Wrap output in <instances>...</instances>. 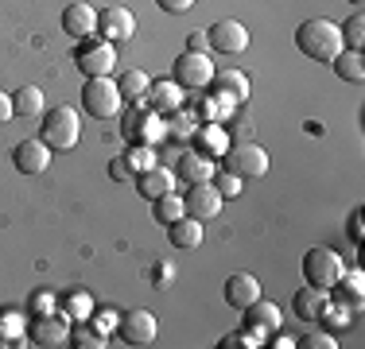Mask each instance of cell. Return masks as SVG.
<instances>
[{
  "label": "cell",
  "mask_w": 365,
  "mask_h": 349,
  "mask_svg": "<svg viewBox=\"0 0 365 349\" xmlns=\"http://www.w3.org/2000/svg\"><path fill=\"white\" fill-rule=\"evenodd\" d=\"M136 190H140V198H160V194H168V190H175V171H168V167H148V171H136Z\"/></svg>",
  "instance_id": "cell-17"
},
{
  "label": "cell",
  "mask_w": 365,
  "mask_h": 349,
  "mask_svg": "<svg viewBox=\"0 0 365 349\" xmlns=\"http://www.w3.org/2000/svg\"><path fill=\"white\" fill-rule=\"evenodd\" d=\"M155 4H160L163 12L179 16V12H187V8H195V0H155Z\"/></svg>",
  "instance_id": "cell-41"
},
{
  "label": "cell",
  "mask_w": 365,
  "mask_h": 349,
  "mask_svg": "<svg viewBox=\"0 0 365 349\" xmlns=\"http://www.w3.org/2000/svg\"><path fill=\"white\" fill-rule=\"evenodd\" d=\"M128 163H133V171H148V167H155V152H152V144H136L133 152L125 155Z\"/></svg>",
  "instance_id": "cell-37"
},
{
  "label": "cell",
  "mask_w": 365,
  "mask_h": 349,
  "mask_svg": "<svg viewBox=\"0 0 365 349\" xmlns=\"http://www.w3.org/2000/svg\"><path fill=\"white\" fill-rule=\"evenodd\" d=\"M295 47L299 55H307L311 63H334V55L342 51V31L334 20H303L295 28Z\"/></svg>",
  "instance_id": "cell-1"
},
{
  "label": "cell",
  "mask_w": 365,
  "mask_h": 349,
  "mask_svg": "<svg viewBox=\"0 0 365 349\" xmlns=\"http://www.w3.org/2000/svg\"><path fill=\"white\" fill-rule=\"evenodd\" d=\"M98 35L106 43H128L136 35V16L128 8L113 4V8H101L98 12Z\"/></svg>",
  "instance_id": "cell-12"
},
{
  "label": "cell",
  "mask_w": 365,
  "mask_h": 349,
  "mask_svg": "<svg viewBox=\"0 0 365 349\" xmlns=\"http://www.w3.org/2000/svg\"><path fill=\"white\" fill-rule=\"evenodd\" d=\"M222 295H225V303H230L233 311H245L260 299V279L253 272H233L230 279H225Z\"/></svg>",
  "instance_id": "cell-15"
},
{
  "label": "cell",
  "mask_w": 365,
  "mask_h": 349,
  "mask_svg": "<svg viewBox=\"0 0 365 349\" xmlns=\"http://www.w3.org/2000/svg\"><path fill=\"white\" fill-rule=\"evenodd\" d=\"M63 31L71 35V39H90V35H98V12H93V4H86V0H71V4L63 8Z\"/></svg>",
  "instance_id": "cell-14"
},
{
  "label": "cell",
  "mask_w": 365,
  "mask_h": 349,
  "mask_svg": "<svg viewBox=\"0 0 365 349\" xmlns=\"http://www.w3.org/2000/svg\"><path fill=\"white\" fill-rule=\"evenodd\" d=\"M214 187H218V194L222 198H237L241 194V182H245V179H237V174H233V171H214Z\"/></svg>",
  "instance_id": "cell-34"
},
{
  "label": "cell",
  "mask_w": 365,
  "mask_h": 349,
  "mask_svg": "<svg viewBox=\"0 0 365 349\" xmlns=\"http://www.w3.org/2000/svg\"><path fill=\"white\" fill-rule=\"evenodd\" d=\"M28 338L31 345H43V349H58L63 342H71V318L66 314H36L28 326Z\"/></svg>",
  "instance_id": "cell-9"
},
{
  "label": "cell",
  "mask_w": 365,
  "mask_h": 349,
  "mask_svg": "<svg viewBox=\"0 0 365 349\" xmlns=\"http://www.w3.org/2000/svg\"><path fill=\"white\" fill-rule=\"evenodd\" d=\"M338 31H342V47L346 51H361V43H365V16L354 12L346 24H338Z\"/></svg>",
  "instance_id": "cell-30"
},
{
  "label": "cell",
  "mask_w": 365,
  "mask_h": 349,
  "mask_svg": "<svg viewBox=\"0 0 365 349\" xmlns=\"http://www.w3.org/2000/svg\"><path fill=\"white\" fill-rule=\"evenodd\" d=\"M182 93H187V90H182L179 82H171V78H168V82L148 85V101H152L155 113H175V109H182V101H187Z\"/></svg>",
  "instance_id": "cell-21"
},
{
  "label": "cell",
  "mask_w": 365,
  "mask_h": 349,
  "mask_svg": "<svg viewBox=\"0 0 365 349\" xmlns=\"http://www.w3.org/2000/svg\"><path fill=\"white\" fill-rule=\"evenodd\" d=\"M12 117H16V109H12V93L0 90V125H8Z\"/></svg>",
  "instance_id": "cell-42"
},
{
  "label": "cell",
  "mask_w": 365,
  "mask_h": 349,
  "mask_svg": "<svg viewBox=\"0 0 365 349\" xmlns=\"http://www.w3.org/2000/svg\"><path fill=\"white\" fill-rule=\"evenodd\" d=\"M168 241H171V249H202V241H206V229H202V222H195V217H187L182 214L179 222H171L168 225Z\"/></svg>",
  "instance_id": "cell-18"
},
{
  "label": "cell",
  "mask_w": 365,
  "mask_h": 349,
  "mask_svg": "<svg viewBox=\"0 0 365 349\" xmlns=\"http://www.w3.org/2000/svg\"><path fill=\"white\" fill-rule=\"evenodd\" d=\"M63 314L66 318H74V322H86V318H93V303H90V295H82V291H74V295H66V303H63Z\"/></svg>",
  "instance_id": "cell-32"
},
{
  "label": "cell",
  "mask_w": 365,
  "mask_h": 349,
  "mask_svg": "<svg viewBox=\"0 0 365 349\" xmlns=\"http://www.w3.org/2000/svg\"><path fill=\"white\" fill-rule=\"evenodd\" d=\"M214 58L206 51H182V55L171 63V82H179L182 90L198 93V90H210L214 82Z\"/></svg>",
  "instance_id": "cell-4"
},
{
  "label": "cell",
  "mask_w": 365,
  "mask_h": 349,
  "mask_svg": "<svg viewBox=\"0 0 365 349\" xmlns=\"http://www.w3.org/2000/svg\"><path fill=\"white\" fill-rule=\"evenodd\" d=\"M361 217H365V209H354V214H350V225H346V229H350V237L358 241V244H361V229H365Z\"/></svg>",
  "instance_id": "cell-43"
},
{
  "label": "cell",
  "mask_w": 365,
  "mask_h": 349,
  "mask_svg": "<svg viewBox=\"0 0 365 349\" xmlns=\"http://www.w3.org/2000/svg\"><path fill=\"white\" fill-rule=\"evenodd\" d=\"M148 85H152V78L144 74V70H125V74L117 78V90H120V98L125 101H144L148 98Z\"/></svg>",
  "instance_id": "cell-27"
},
{
  "label": "cell",
  "mask_w": 365,
  "mask_h": 349,
  "mask_svg": "<svg viewBox=\"0 0 365 349\" xmlns=\"http://www.w3.org/2000/svg\"><path fill=\"white\" fill-rule=\"evenodd\" d=\"M319 322L330 330V334H338V330H346L350 326V314H346V307H334V303H327L323 314H319Z\"/></svg>",
  "instance_id": "cell-33"
},
{
  "label": "cell",
  "mask_w": 365,
  "mask_h": 349,
  "mask_svg": "<svg viewBox=\"0 0 365 349\" xmlns=\"http://www.w3.org/2000/svg\"><path fill=\"white\" fill-rule=\"evenodd\" d=\"M133 174H136V171H133V163H128V160H125V155H117V160H113V163H109V179H117V182H125V179H133Z\"/></svg>",
  "instance_id": "cell-39"
},
{
  "label": "cell",
  "mask_w": 365,
  "mask_h": 349,
  "mask_svg": "<svg viewBox=\"0 0 365 349\" xmlns=\"http://www.w3.org/2000/svg\"><path fill=\"white\" fill-rule=\"evenodd\" d=\"M82 136V125H78V113L71 105H58V109L43 113V125H39V140L51 147V152H71Z\"/></svg>",
  "instance_id": "cell-2"
},
{
  "label": "cell",
  "mask_w": 365,
  "mask_h": 349,
  "mask_svg": "<svg viewBox=\"0 0 365 349\" xmlns=\"http://www.w3.org/2000/svg\"><path fill=\"white\" fill-rule=\"evenodd\" d=\"M206 47H210V43H206V35H202V31H198L195 39H190V47H187V51H206Z\"/></svg>",
  "instance_id": "cell-44"
},
{
  "label": "cell",
  "mask_w": 365,
  "mask_h": 349,
  "mask_svg": "<svg viewBox=\"0 0 365 349\" xmlns=\"http://www.w3.org/2000/svg\"><path fill=\"white\" fill-rule=\"evenodd\" d=\"M190 140H195V152L206 155V160L225 155V147H230V140H225V132L214 125V120H210V125H202V128H195V136H190Z\"/></svg>",
  "instance_id": "cell-22"
},
{
  "label": "cell",
  "mask_w": 365,
  "mask_h": 349,
  "mask_svg": "<svg viewBox=\"0 0 365 349\" xmlns=\"http://www.w3.org/2000/svg\"><path fill=\"white\" fill-rule=\"evenodd\" d=\"M117 334L125 338V345H152L155 342V334H160V322H155V314L152 311H128V314H120V322H117Z\"/></svg>",
  "instance_id": "cell-10"
},
{
  "label": "cell",
  "mask_w": 365,
  "mask_h": 349,
  "mask_svg": "<svg viewBox=\"0 0 365 349\" xmlns=\"http://www.w3.org/2000/svg\"><path fill=\"white\" fill-rule=\"evenodd\" d=\"M350 4H361V0H350Z\"/></svg>",
  "instance_id": "cell-45"
},
{
  "label": "cell",
  "mask_w": 365,
  "mask_h": 349,
  "mask_svg": "<svg viewBox=\"0 0 365 349\" xmlns=\"http://www.w3.org/2000/svg\"><path fill=\"white\" fill-rule=\"evenodd\" d=\"M195 128H198V120L190 117V113L175 109V113H168V128H163V132H168L171 140H190V136H195Z\"/></svg>",
  "instance_id": "cell-31"
},
{
  "label": "cell",
  "mask_w": 365,
  "mask_h": 349,
  "mask_svg": "<svg viewBox=\"0 0 365 349\" xmlns=\"http://www.w3.org/2000/svg\"><path fill=\"white\" fill-rule=\"evenodd\" d=\"M241 314H245V330H257L260 338L284 330V326H280V307H276V303H268V299H257L253 307H245Z\"/></svg>",
  "instance_id": "cell-16"
},
{
  "label": "cell",
  "mask_w": 365,
  "mask_h": 349,
  "mask_svg": "<svg viewBox=\"0 0 365 349\" xmlns=\"http://www.w3.org/2000/svg\"><path fill=\"white\" fill-rule=\"evenodd\" d=\"M12 109L16 117H39L43 113V90L39 85H24V90L12 93Z\"/></svg>",
  "instance_id": "cell-29"
},
{
  "label": "cell",
  "mask_w": 365,
  "mask_h": 349,
  "mask_svg": "<svg viewBox=\"0 0 365 349\" xmlns=\"http://www.w3.org/2000/svg\"><path fill=\"white\" fill-rule=\"evenodd\" d=\"M327 303H330V291H323V287H315V283H307V287H299V291H295L292 311L299 314L303 322H315L319 314H323Z\"/></svg>",
  "instance_id": "cell-19"
},
{
  "label": "cell",
  "mask_w": 365,
  "mask_h": 349,
  "mask_svg": "<svg viewBox=\"0 0 365 349\" xmlns=\"http://www.w3.org/2000/svg\"><path fill=\"white\" fill-rule=\"evenodd\" d=\"M90 322H93V318H90ZM117 322H120V318H117V314H113V311H101V314H98V322H93V326H98L101 334H113V330H117Z\"/></svg>",
  "instance_id": "cell-40"
},
{
  "label": "cell",
  "mask_w": 365,
  "mask_h": 349,
  "mask_svg": "<svg viewBox=\"0 0 365 349\" xmlns=\"http://www.w3.org/2000/svg\"><path fill=\"white\" fill-rule=\"evenodd\" d=\"M222 202L225 198L218 194V187L214 182H187V194H182V209H187V217H195V222H214V217L222 214Z\"/></svg>",
  "instance_id": "cell-8"
},
{
  "label": "cell",
  "mask_w": 365,
  "mask_h": 349,
  "mask_svg": "<svg viewBox=\"0 0 365 349\" xmlns=\"http://www.w3.org/2000/svg\"><path fill=\"white\" fill-rule=\"evenodd\" d=\"M295 345H303V349H338L330 330H311L307 338H295Z\"/></svg>",
  "instance_id": "cell-36"
},
{
  "label": "cell",
  "mask_w": 365,
  "mask_h": 349,
  "mask_svg": "<svg viewBox=\"0 0 365 349\" xmlns=\"http://www.w3.org/2000/svg\"><path fill=\"white\" fill-rule=\"evenodd\" d=\"M214 160H206V155H198V152H190V155H182L179 160V174L187 182H210L214 179Z\"/></svg>",
  "instance_id": "cell-25"
},
{
  "label": "cell",
  "mask_w": 365,
  "mask_h": 349,
  "mask_svg": "<svg viewBox=\"0 0 365 349\" xmlns=\"http://www.w3.org/2000/svg\"><path fill=\"white\" fill-rule=\"evenodd\" d=\"M74 63L86 78H109L113 70H117V51H113V43H106L101 35H90V39L78 43Z\"/></svg>",
  "instance_id": "cell-5"
},
{
  "label": "cell",
  "mask_w": 365,
  "mask_h": 349,
  "mask_svg": "<svg viewBox=\"0 0 365 349\" xmlns=\"http://www.w3.org/2000/svg\"><path fill=\"white\" fill-rule=\"evenodd\" d=\"M206 43L218 55H241L249 47V28L241 20H218L214 28H206Z\"/></svg>",
  "instance_id": "cell-11"
},
{
  "label": "cell",
  "mask_w": 365,
  "mask_h": 349,
  "mask_svg": "<svg viewBox=\"0 0 365 349\" xmlns=\"http://www.w3.org/2000/svg\"><path fill=\"white\" fill-rule=\"evenodd\" d=\"M51 147L43 144V140L36 136V140H20V144L12 147V163H16V171L20 174H43L51 167Z\"/></svg>",
  "instance_id": "cell-13"
},
{
  "label": "cell",
  "mask_w": 365,
  "mask_h": 349,
  "mask_svg": "<svg viewBox=\"0 0 365 349\" xmlns=\"http://www.w3.org/2000/svg\"><path fill=\"white\" fill-rule=\"evenodd\" d=\"M82 109L90 113L93 120H117L120 109H125V98H120V90H117L113 78H86Z\"/></svg>",
  "instance_id": "cell-3"
},
{
  "label": "cell",
  "mask_w": 365,
  "mask_h": 349,
  "mask_svg": "<svg viewBox=\"0 0 365 349\" xmlns=\"http://www.w3.org/2000/svg\"><path fill=\"white\" fill-rule=\"evenodd\" d=\"M225 171H233L237 179H264L268 174V152L260 144H230L225 147Z\"/></svg>",
  "instance_id": "cell-7"
},
{
  "label": "cell",
  "mask_w": 365,
  "mask_h": 349,
  "mask_svg": "<svg viewBox=\"0 0 365 349\" xmlns=\"http://www.w3.org/2000/svg\"><path fill=\"white\" fill-rule=\"evenodd\" d=\"M330 66H334V74L342 78V82H365V55L361 51H346L342 47Z\"/></svg>",
  "instance_id": "cell-24"
},
{
  "label": "cell",
  "mask_w": 365,
  "mask_h": 349,
  "mask_svg": "<svg viewBox=\"0 0 365 349\" xmlns=\"http://www.w3.org/2000/svg\"><path fill=\"white\" fill-rule=\"evenodd\" d=\"M55 307H58V303H55V295H51V291H36V295L28 299V311H31V318H36V314H51Z\"/></svg>",
  "instance_id": "cell-38"
},
{
  "label": "cell",
  "mask_w": 365,
  "mask_h": 349,
  "mask_svg": "<svg viewBox=\"0 0 365 349\" xmlns=\"http://www.w3.org/2000/svg\"><path fill=\"white\" fill-rule=\"evenodd\" d=\"M342 276H346V264L334 249H307V256H303V279H307V283L330 291Z\"/></svg>",
  "instance_id": "cell-6"
},
{
  "label": "cell",
  "mask_w": 365,
  "mask_h": 349,
  "mask_svg": "<svg viewBox=\"0 0 365 349\" xmlns=\"http://www.w3.org/2000/svg\"><path fill=\"white\" fill-rule=\"evenodd\" d=\"M214 98L225 101H245L249 98V78L241 70H214V82H210Z\"/></svg>",
  "instance_id": "cell-20"
},
{
  "label": "cell",
  "mask_w": 365,
  "mask_h": 349,
  "mask_svg": "<svg viewBox=\"0 0 365 349\" xmlns=\"http://www.w3.org/2000/svg\"><path fill=\"white\" fill-rule=\"evenodd\" d=\"M106 338H109V334H101V330L93 326L90 318L78 322V326H71V345H74V349H106V345H109Z\"/></svg>",
  "instance_id": "cell-28"
},
{
  "label": "cell",
  "mask_w": 365,
  "mask_h": 349,
  "mask_svg": "<svg viewBox=\"0 0 365 349\" xmlns=\"http://www.w3.org/2000/svg\"><path fill=\"white\" fill-rule=\"evenodd\" d=\"M182 214H187V209H182V194H175V190H168V194L152 198V217L163 225V229H168L171 222H179Z\"/></svg>",
  "instance_id": "cell-26"
},
{
  "label": "cell",
  "mask_w": 365,
  "mask_h": 349,
  "mask_svg": "<svg viewBox=\"0 0 365 349\" xmlns=\"http://www.w3.org/2000/svg\"><path fill=\"white\" fill-rule=\"evenodd\" d=\"M128 136H133L136 144H152L155 136H163V120H160V113H155V109L133 113V117H128Z\"/></svg>",
  "instance_id": "cell-23"
},
{
  "label": "cell",
  "mask_w": 365,
  "mask_h": 349,
  "mask_svg": "<svg viewBox=\"0 0 365 349\" xmlns=\"http://www.w3.org/2000/svg\"><path fill=\"white\" fill-rule=\"evenodd\" d=\"M257 345H264V338L257 330H237V334H230L222 342V349H257Z\"/></svg>",
  "instance_id": "cell-35"
}]
</instances>
